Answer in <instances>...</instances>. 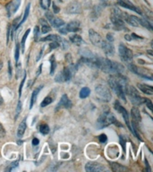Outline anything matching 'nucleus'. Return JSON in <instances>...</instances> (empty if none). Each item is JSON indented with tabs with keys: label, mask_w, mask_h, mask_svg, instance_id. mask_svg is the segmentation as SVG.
Here are the masks:
<instances>
[{
	"label": "nucleus",
	"mask_w": 153,
	"mask_h": 172,
	"mask_svg": "<svg viewBox=\"0 0 153 172\" xmlns=\"http://www.w3.org/2000/svg\"><path fill=\"white\" fill-rule=\"evenodd\" d=\"M108 84L110 88L116 93V95L124 101L126 102V97H125V89L127 84L126 79L121 75V74H112L108 78Z\"/></svg>",
	"instance_id": "nucleus-1"
},
{
	"label": "nucleus",
	"mask_w": 153,
	"mask_h": 172,
	"mask_svg": "<svg viewBox=\"0 0 153 172\" xmlns=\"http://www.w3.org/2000/svg\"><path fill=\"white\" fill-rule=\"evenodd\" d=\"M100 68L103 72L106 74H121L124 70V67L121 64L112 61L108 58H102V57Z\"/></svg>",
	"instance_id": "nucleus-2"
},
{
	"label": "nucleus",
	"mask_w": 153,
	"mask_h": 172,
	"mask_svg": "<svg viewBox=\"0 0 153 172\" xmlns=\"http://www.w3.org/2000/svg\"><path fill=\"white\" fill-rule=\"evenodd\" d=\"M116 121V119L115 118L114 115L109 111H105L99 116L96 125L99 129H102L112 124H115Z\"/></svg>",
	"instance_id": "nucleus-3"
},
{
	"label": "nucleus",
	"mask_w": 153,
	"mask_h": 172,
	"mask_svg": "<svg viewBox=\"0 0 153 172\" xmlns=\"http://www.w3.org/2000/svg\"><path fill=\"white\" fill-rule=\"evenodd\" d=\"M125 94L129 97V99L131 100V102L135 106H139V105H142V103H144V99L145 98L141 97L139 95L137 90L133 86H129V85L126 86Z\"/></svg>",
	"instance_id": "nucleus-4"
},
{
	"label": "nucleus",
	"mask_w": 153,
	"mask_h": 172,
	"mask_svg": "<svg viewBox=\"0 0 153 172\" xmlns=\"http://www.w3.org/2000/svg\"><path fill=\"white\" fill-rule=\"evenodd\" d=\"M95 92H96L97 98L103 102H108V101H110V100L112 98L110 91L105 85H101V84L98 85L95 88Z\"/></svg>",
	"instance_id": "nucleus-5"
},
{
	"label": "nucleus",
	"mask_w": 153,
	"mask_h": 172,
	"mask_svg": "<svg viewBox=\"0 0 153 172\" xmlns=\"http://www.w3.org/2000/svg\"><path fill=\"white\" fill-rule=\"evenodd\" d=\"M74 70V65H70L67 67H64V70L56 74L55 77V81L56 83H63V82H68L71 80L73 75V71Z\"/></svg>",
	"instance_id": "nucleus-6"
},
{
	"label": "nucleus",
	"mask_w": 153,
	"mask_h": 172,
	"mask_svg": "<svg viewBox=\"0 0 153 172\" xmlns=\"http://www.w3.org/2000/svg\"><path fill=\"white\" fill-rule=\"evenodd\" d=\"M118 52L124 62H125L127 64L132 62L133 57H134L133 51L130 49H128L126 46H124V44H120L119 48H118Z\"/></svg>",
	"instance_id": "nucleus-7"
},
{
	"label": "nucleus",
	"mask_w": 153,
	"mask_h": 172,
	"mask_svg": "<svg viewBox=\"0 0 153 172\" xmlns=\"http://www.w3.org/2000/svg\"><path fill=\"white\" fill-rule=\"evenodd\" d=\"M114 108H115V110H116L118 113L122 114L124 119V121H125L126 125L128 126V128L130 129V131L134 134V130H133V127H132V125H131V123H130V120H129V116H128V113H127L126 110L120 104V102H119L118 101H115Z\"/></svg>",
	"instance_id": "nucleus-8"
},
{
	"label": "nucleus",
	"mask_w": 153,
	"mask_h": 172,
	"mask_svg": "<svg viewBox=\"0 0 153 172\" xmlns=\"http://www.w3.org/2000/svg\"><path fill=\"white\" fill-rule=\"evenodd\" d=\"M89 37H90L91 42H92L94 46L99 47V48L101 47L104 40L102 39L101 36H100L97 32H95L93 29H90V31H89Z\"/></svg>",
	"instance_id": "nucleus-9"
},
{
	"label": "nucleus",
	"mask_w": 153,
	"mask_h": 172,
	"mask_svg": "<svg viewBox=\"0 0 153 172\" xmlns=\"http://www.w3.org/2000/svg\"><path fill=\"white\" fill-rule=\"evenodd\" d=\"M45 14H46L47 20L50 23V24L54 28H60V27H62L64 24L63 20H61L60 18L56 17V15H54L50 12H47Z\"/></svg>",
	"instance_id": "nucleus-10"
},
{
	"label": "nucleus",
	"mask_w": 153,
	"mask_h": 172,
	"mask_svg": "<svg viewBox=\"0 0 153 172\" xmlns=\"http://www.w3.org/2000/svg\"><path fill=\"white\" fill-rule=\"evenodd\" d=\"M110 20H111V23L113 24V27L115 30L116 31H122V30H126V27H125V24H124V22L120 19L119 17L116 16L115 14H111L110 16Z\"/></svg>",
	"instance_id": "nucleus-11"
},
{
	"label": "nucleus",
	"mask_w": 153,
	"mask_h": 172,
	"mask_svg": "<svg viewBox=\"0 0 153 172\" xmlns=\"http://www.w3.org/2000/svg\"><path fill=\"white\" fill-rule=\"evenodd\" d=\"M85 170L87 172H100L105 171L106 168L100 163L90 161L85 165Z\"/></svg>",
	"instance_id": "nucleus-12"
},
{
	"label": "nucleus",
	"mask_w": 153,
	"mask_h": 172,
	"mask_svg": "<svg viewBox=\"0 0 153 172\" xmlns=\"http://www.w3.org/2000/svg\"><path fill=\"white\" fill-rule=\"evenodd\" d=\"M117 5H120V6H122V7H124V8L133 10V11L136 12L137 14H141V15H143L142 12L141 11V9H140L139 7L134 5L133 4H131L130 2H128V1H126V0H119V1L117 2Z\"/></svg>",
	"instance_id": "nucleus-13"
},
{
	"label": "nucleus",
	"mask_w": 153,
	"mask_h": 172,
	"mask_svg": "<svg viewBox=\"0 0 153 172\" xmlns=\"http://www.w3.org/2000/svg\"><path fill=\"white\" fill-rule=\"evenodd\" d=\"M20 4H21V0H14V1L10 2V3L5 6L9 17H10L11 15H13V14L18 10L19 6H20Z\"/></svg>",
	"instance_id": "nucleus-14"
},
{
	"label": "nucleus",
	"mask_w": 153,
	"mask_h": 172,
	"mask_svg": "<svg viewBox=\"0 0 153 172\" xmlns=\"http://www.w3.org/2000/svg\"><path fill=\"white\" fill-rule=\"evenodd\" d=\"M66 12L71 14H80L82 12V7L81 5L77 2H72L70 3L67 7H66Z\"/></svg>",
	"instance_id": "nucleus-15"
},
{
	"label": "nucleus",
	"mask_w": 153,
	"mask_h": 172,
	"mask_svg": "<svg viewBox=\"0 0 153 172\" xmlns=\"http://www.w3.org/2000/svg\"><path fill=\"white\" fill-rule=\"evenodd\" d=\"M72 107V102L71 101L69 100L68 96L66 94H64L61 98V101L60 102L57 104L56 106V110H58L59 109L61 108H65V109H70Z\"/></svg>",
	"instance_id": "nucleus-16"
},
{
	"label": "nucleus",
	"mask_w": 153,
	"mask_h": 172,
	"mask_svg": "<svg viewBox=\"0 0 153 172\" xmlns=\"http://www.w3.org/2000/svg\"><path fill=\"white\" fill-rule=\"evenodd\" d=\"M100 48L104 50L105 54L107 56H112L115 52V48H114L112 42H109V41H104Z\"/></svg>",
	"instance_id": "nucleus-17"
},
{
	"label": "nucleus",
	"mask_w": 153,
	"mask_h": 172,
	"mask_svg": "<svg viewBox=\"0 0 153 172\" xmlns=\"http://www.w3.org/2000/svg\"><path fill=\"white\" fill-rule=\"evenodd\" d=\"M80 26L81 23L79 21H72L65 26V29L67 32H75L80 31Z\"/></svg>",
	"instance_id": "nucleus-18"
},
{
	"label": "nucleus",
	"mask_w": 153,
	"mask_h": 172,
	"mask_svg": "<svg viewBox=\"0 0 153 172\" xmlns=\"http://www.w3.org/2000/svg\"><path fill=\"white\" fill-rule=\"evenodd\" d=\"M131 114H132V117H133V123L134 124H138L142 121V116L140 114V110L138 108L134 107L132 109V111H131Z\"/></svg>",
	"instance_id": "nucleus-19"
},
{
	"label": "nucleus",
	"mask_w": 153,
	"mask_h": 172,
	"mask_svg": "<svg viewBox=\"0 0 153 172\" xmlns=\"http://www.w3.org/2000/svg\"><path fill=\"white\" fill-rule=\"evenodd\" d=\"M138 88L145 94H148V95H152L153 94V89L152 86L150 85H146V84H143V83H138L137 84Z\"/></svg>",
	"instance_id": "nucleus-20"
},
{
	"label": "nucleus",
	"mask_w": 153,
	"mask_h": 172,
	"mask_svg": "<svg viewBox=\"0 0 153 172\" xmlns=\"http://www.w3.org/2000/svg\"><path fill=\"white\" fill-rule=\"evenodd\" d=\"M40 23L41 24V32L42 33H48V32H50L51 27L50 26L49 23L44 18L40 19Z\"/></svg>",
	"instance_id": "nucleus-21"
},
{
	"label": "nucleus",
	"mask_w": 153,
	"mask_h": 172,
	"mask_svg": "<svg viewBox=\"0 0 153 172\" xmlns=\"http://www.w3.org/2000/svg\"><path fill=\"white\" fill-rule=\"evenodd\" d=\"M69 40L72 43L77 45V46H81L82 43H83V40L82 39V37L80 35H77V34H74V35H71L69 37Z\"/></svg>",
	"instance_id": "nucleus-22"
},
{
	"label": "nucleus",
	"mask_w": 153,
	"mask_h": 172,
	"mask_svg": "<svg viewBox=\"0 0 153 172\" xmlns=\"http://www.w3.org/2000/svg\"><path fill=\"white\" fill-rule=\"evenodd\" d=\"M25 129H26V119H23L19 125V127L17 129V136L22 137L25 132Z\"/></svg>",
	"instance_id": "nucleus-23"
},
{
	"label": "nucleus",
	"mask_w": 153,
	"mask_h": 172,
	"mask_svg": "<svg viewBox=\"0 0 153 172\" xmlns=\"http://www.w3.org/2000/svg\"><path fill=\"white\" fill-rule=\"evenodd\" d=\"M61 39H62V37L61 36H57V35H56V34H51V35H49V36H47V37H45V38H42V39H40V41H56V42H58L59 43V41H61Z\"/></svg>",
	"instance_id": "nucleus-24"
},
{
	"label": "nucleus",
	"mask_w": 153,
	"mask_h": 172,
	"mask_svg": "<svg viewBox=\"0 0 153 172\" xmlns=\"http://www.w3.org/2000/svg\"><path fill=\"white\" fill-rule=\"evenodd\" d=\"M42 88V86H40V88H37L33 91L32 94V98H31V103H30V109L32 110V108L33 107L34 105V102L36 101V99H37V96H38V93L40 92V89Z\"/></svg>",
	"instance_id": "nucleus-25"
},
{
	"label": "nucleus",
	"mask_w": 153,
	"mask_h": 172,
	"mask_svg": "<svg viewBox=\"0 0 153 172\" xmlns=\"http://www.w3.org/2000/svg\"><path fill=\"white\" fill-rule=\"evenodd\" d=\"M91 94V90L88 87H83L81 91H80V98L81 99H85L87 98L89 95Z\"/></svg>",
	"instance_id": "nucleus-26"
},
{
	"label": "nucleus",
	"mask_w": 153,
	"mask_h": 172,
	"mask_svg": "<svg viewBox=\"0 0 153 172\" xmlns=\"http://www.w3.org/2000/svg\"><path fill=\"white\" fill-rule=\"evenodd\" d=\"M111 168H112V170H113V171L116 172L127 170L126 168L123 167L122 165H120V164H118V163H111Z\"/></svg>",
	"instance_id": "nucleus-27"
},
{
	"label": "nucleus",
	"mask_w": 153,
	"mask_h": 172,
	"mask_svg": "<svg viewBox=\"0 0 153 172\" xmlns=\"http://www.w3.org/2000/svg\"><path fill=\"white\" fill-rule=\"evenodd\" d=\"M139 24L142 25L146 29H149L150 31H152V26L151 24V22H149L147 19H139Z\"/></svg>",
	"instance_id": "nucleus-28"
},
{
	"label": "nucleus",
	"mask_w": 153,
	"mask_h": 172,
	"mask_svg": "<svg viewBox=\"0 0 153 172\" xmlns=\"http://www.w3.org/2000/svg\"><path fill=\"white\" fill-rule=\"evenodd\" d=\"M30 7H31V4H28L27 5V6H26V9H25V12H24V15H23V17H22V20L20 22V23H19V25L17 26V28L19 27V26H21L25 21H26V19H27V17L29 16V14H30Z\"/></svg>",
	"instance_id": "nucleus-29"
},
{
	"label": "nucleus",
	"mask_w": 153,
	"mask_h": 172,
	"mask_svg": "<svg viewBox=\"0 0 153 172\" xmlns=\"http://www.w3.org/2000/svg\"><path fill=\"white\" fill-rule=\"evenodd\" d=\"M50 74L53 75V74L55 73V70H56V57L55 56H51L50 57Z\"/></svg>",
	"instance_id": "nucleus-30"
},
{
	"label": "nucleus",
	"mask_w": 153,
	"mask_h": 172,
	"mask_svg": "<svg viewBox=\"0 0 153 172\" xmlns=\"http://www.w3.org/2000/svg\"><path fill=\"white\" fill-rule=\"evenodd\" d=\"M40 132L42 134H48L50 133V126L47 124H41L40 125Z\"/></svg>",
	"instance_id": "nucleus-31"
},
{
	"label": "nucleus",
	"mask_w": 153,
	"mask_h": 172,
	"mask_svg": "<svg viewBox=\"0 0 153 172\" xmlns=\"http://www.w3.org/2000/svg\"><path fill=\"white\" fill-rule=\"evenodd\" d=\"M124 39L126 41H134V40H139V39H142V38L138 36V35H136L135 33H132L131 35H129V34L124 35Z\"/></svg>",
	"instance_id": "nucleus-32"
},
{
	"label": "nucleus",
	"mask_w": 153,
	"mask_h": 172,
	"mask_svg": "<svg viewBox=\"0 0 153 172\" xmlns=\"http://www.w3.org/2000/svg\"><path fill=\"white\" fill-rule=\"evenodd\" d=\"M30 32H31V30H30V29H28V30L26 31V32L24 33V35H23L22 39V41H21V45H22V52H24V46H25V41H26V39H27V37H28V35H29Z\"/></svg>",
	"instance_id": "nucleus-33"
},
{
	"label": "nucleus",
	"mask_w": 153,
	"mask_h": 172,
	"mask_svg": "<svg viewBox=\"0 0 153 172\" xmlns=\"http://www.w3.org/2000/svg\"><path fill=\"white\" fill-rule=\"evenodd\" d=\"M52 101H53V99L51 98L50 96H48V97H46V98L43 100V101L41 102L40 106H41V107H46V106L50 105Z\"/></svg>",
	"instance_id": "nucleus-34"
},
{
	"label": "nucleus",
	"mask_w": 153,
	"mask_h": 172,
	"mask_svg": "<svg viewBox=\"0 0 153 172\" xmlns=\"http://www.w3.org/2000/svg\"><path fill=\"white\" fill-rule=\"evenodd\" d=\"M39 37H40V28H39V26H35V28H34V40H35V41H39Z\"/></svg>",
	"instance_id": "nucleus-35"
},
{
	"label": "nucleus",
	"mask_w": 153,
	"mask_h": 172,
	"mask_svg": "<svg viewBox=\"0 0 153 172\" xmlns=\"http://www.w3.org/2000/svg\"><path fill=\"white\" fill-rule=\"evenodd\" d=\"M19 55H20V43L17 42L16 49H15V61H16V63L19 60Z\"/></svg>",
	"instance_id": "nucleus-36"
},
{
	"label": "nucleus",
	"mask_w": 153,
	"mask_h": 172,
	"mask_svg": "<svg viewBox=\"0 0 153 172\" xmlns=\"http://www.w3.org/2000/svg\"><path fill=\"white\" fill-rule=\"evenodd\" d=\"M144 103L147 105V107L149 108V110H152L153 105H152V101H151V100H149V99H144Z\"/></svg>",
	"instance_id": "nucleus-37"
},
{
	"label": "nucleus",
	"mask_w": 153,
	"mask_h": 172,
	"mask_svg": "<svg viewBox=\"0 0 153 172\" xmlns=\"http://www.w3.org/2000/svg\"><path fill=\"white\" fill-rule=\"evenodd\" d=\"M16 167H18V161H15V162L12 163L8 168H6L5 171H11V170H14V168H16Z\"/></svg>",
	"instance_id": "nucleus-38"
},
{
	"label": "nucleus",
	"mask_w": 153,
	"mask_h": 172,
	"mask_svg": "<svg viewBox=\"0 0 153 172\" xmlns=\"http://www.w3.org/2000/svg\"><path fill=\"white\" fill-rule=\"evenodd\" d=\"M59 47V44H58V42H56V41H52L51 43H50V50H55V49H56V48H58Z\"/></svg>",
	"instance_id": "nucleus-39"
},
{
	"label": "nucleus",
	"mask_w": 153,
	"mask_h": 172,
	"mask_svg": "<svg viewBox=\"0 0 153 172\" xmlns=\"http://www.w3.org/2000/svg\"><path fill=\"white\" fill-rule=\"evenodd\" d=\"M25 78H26V74L24 73V77H23V79H22V83H21V84H20L19 96H21V94H22V87H23V84H24V82H25Z\"/></svg>",
	"instance_id": "nucleus-40"
},
{
	"label": "nucleus",
	"mask_w": 153,
	"mask_h": 172,
	"mask_svg": "<svg viewBox=\"0 0 153 172\" xmlns=\"http://www.w3.org/2000/svg\"><path fill=\"white\" fill-rule=\"evenodd\" d=\"M21 110H22V103H21V101H18V105H17V110H16V116H15V118L18 117V116H19L20 112H21Z\"/></svg>",
	"instance_id": "nucleus-41"
},
{
	"label": "nucleus",
	"mask_w": 153,
	"mask_h": 172,
	"mask_svg": "<svg viewBox=\"0 0 153 172\" xmlns=\"http://www.w3.org/2000/svg\"><path fill=\"white\" fill-rule=\"evenodd\" d=\"M4 135H5V131H4V126L2 125V124L0 123V138L4 137Z\"/></svg>",
	"instance_id": "nucleus-42"
},
{
	"label": "nucleus",
	"mask_w": 153,
	"mask_h": 172,
	"mask_svg": "<svg viewBox=\"0 0 153 172\" xmlns=\"http://www.w3.org/2000/svg\"><path fill=\"white\" fill-rule=\"evenodd\" d=\"M100 142L102 143H106V134H100Z\"/></svg>",
	"instance_id": "nucleus-43"
},
{
	"label": "nucleus",
	"mask_w": 153,
	"mask_h": 172,
	"mask_svg": "<svg viewBox=\"0 0 153 172\" xmlns=\"http://www.w3.org/2000/svg\"><path fill=\"white\" fill-rule=\"evenodd\" d=\"M8 74H9V79H11L12 77V65L11 62H8Z\"/></svg>",
	"instance_id": "nucleus-44"
},
{
	"label": "nucleus",
	"mask_w": 153,
	"mask_h": 172,
	"mask_svg": "<svg viewBox=\"0 0 153 172\" xmlns=\"http://www.w3.org/2000/svg\"><path fill=\"white\" fill-rule=\"evenodd\" d=\"M52 5H53V11H54V13H55V14H57V13L60 11V9H59V8L56 5V4H55L54 2H53Z\"/></svg>",
	"instance_id": "nucleus-45"
},
{
	"label": "nucleus",
	"mask_w": 153,
	"mask_h": 172,
	"mask_svg": "<svg viewBox=\"0 0 153 172\" xmlns=\"http://www.w3.org/2000/svg\"><path fill=\"white\" fill-rule=\"evenodd\" d=\"M59 32L62 33V34H67V31H66L65 27H64V28L60 27V29H59Z\"/></svg>",
	"instance_id": "nucleus-46"
},
{
	"label": "nucleus",
	"mask_w": 153,
	"mask_h": 172,
	"mask_svg": "<svg viewBox=\"0 0 153 172\" xmlns=\"http://www.w3.org/2000/svg\"><path fill=\"white\" fill-rule=\"evenodd\" d=\"M106 37H107V40H108L109 42H112V41H114V38H113V35H112V34L108 33V34L106 35Z\"/></svg>",
	"instance_id": "nucleus-47"
},
{
	"label": "nucleus",
	"mask_w": 153,
	"mask_h": 172,
	"mask_svg": "<svg viewBox=\"0 0 153 172\" xmlns=\"http://www.w3.org/2000/svg\"><path fill=\"white\" fill-rule=\"evenodd\" d=\"M39 143H40V141H39V139H37V138H34V139L32 140V144H33V145H38Z\"/></svg>",
	"instance_id": "nucleus-48"
},
{
	"label": "nucleus",
	"mask_w": 153,
	"mask_h": 172,
	"mask_svg": "<svg viewBox=\"0 0 153 172\" xmlns=\"http://www.w3.org/2000/svg\"><path fill=\"white\" fill-rule=\"evenodd\" d=\"M3 102H4V100H3V97H2V96L0 95V106H1L2 104H3Z\"/></svg>",
	"instance_id": "nucleus-49"
},
{
	"label": "nucleus",
	"mask_w": 153,
	"mask_h": 172,
	"mask_svg": "<svg viewBox=\"0 0 153 172\" xmlns=\"http://www.w3.org/2000/svg\"><path fill=\"white\" fill-rule=\"evenodd\" d=\"M2 67H3V63H2V62L0 61V70L2 69Z\"/></svg>",
	"instance_id": "nucleus-50"
}]
</instances>
